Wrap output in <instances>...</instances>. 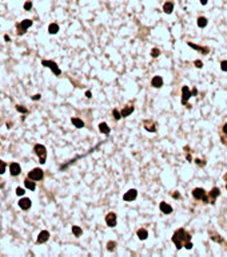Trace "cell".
<instances>
[{"label":"cell","mask_w":227,"mask_h":257,"mask_svg":"<svg viewBox=\"0 0 227 257\" xmlns=\"http://www.w3.org/2000/svg\"><path fill=\"white\" fill-rule=\"evenodd\" d=\"M71 122H72V125L75 127H77V128H83V127H84V122H83L80 118L74 117V118H71Z\"/></svg>","instance_id":"44dd1931"},{"label":"cell","mask_w":227,"mask_h":257,"mask_svg":"<svg viewBox=\"0 0 227 257\" xmlns=\"http://www.w3.org/2000/svg\"><path fill=\"white\" fill-rule=\"evenodd\" d=\"M23 7H24V10H25V11H30L31 8H32V1H30V0H27V1L24 3V5H23Z\"/></svg>","instance_id":"d6a6232c"},{"label":"cell","mask_w":227,"mask_h":257,"mask_svg":"<svg viewBox=\"0 0 227 257\" xmlns=\"http://www.w3.org/2000/svg\"><path fill=\"white\" fill-rule=\"evenodd\" d=\"M40 98H42V95H40V94H36V95L32 96V101H39Z\"/></svg>","instance_id":"ab89813d"},{"label":"cell","mask_w":227,"mask_h":257,"mask_svg":"<svg viewBox=\"0 0 227 257\" xmlns=\"http://www.w3.org/2000/svg\"><path fill=\"white\" fill-rule=\"evenodd\" d=\"M172 197H174L175 199H179V198H180V194H179V192H174V193H172Z\"/></svg>","instance_id":"f35d334b"},{"label":"cell","mask_w":227,"mask_h":257,"mask_svg":"<svg viewBox=\"0 0 227 257\" xmlns=\"http://www.w3.org/2000/svg\"><path fill=\"white\" fill-rule=\"evenodd\" d=\"M226 189H227V182H226Z\"/></svg>","instance_id":"7dc6e473"},{"label":"cell","mask_w":227,"mask_h":257,"mask_svg":"<svg viewBox=\"0 0 227 257\" xmlns=\"http://www.w3.org/2000/svg\"><path fill=\"white\" fill-rule=\"evenodd\" d=\"M132 111H134V107L132 106H124V107L122 108V111H120V113H122V117L124 118V117H128L130 114H132Z\"/></svg>","instance_id":"603a6c76"},{"label":"cell","mask_w":227,"mask_h":257,"mask_svg":"<svg viewBox=\"0 0 227 257\" xmlns=\"http://www.w3.org/2000/svg\"><path fill=\"white\" fill-rule=\"evenodd\" d=\"M116 221H118V217L114 212H110L107 216H106V224H107L110 228L116 226Z\"/></svg>","instance_id":"ba28073f"},{"label":"cell","mask_w":227,"mask_h":257,"mask_svg":"<svg viewBox=\"0 0 227 257\" xmlns=\"http://www.w3.org/2000/svg\"><path fill=\"white\" fill-rule=\"evenodd\" d=\"M112 115H114V118H115V119H120V118H123V117H122V113H120V111L118 110V108H114V110H112Z\"/></svg>","instance_id":"f1b7e54d"},{"label":"cell","mask_w":227,"mask_h":257,"mask_svg":"<svg viewBox=\"0 0 227 257\" xmlns=\"http://www.w3.org/2000/svg\"><path fill=\"white\" fill-rule=\"evenodd\" d=\"M5 169H7V164H5L4 161H1V159H0V176H1V174H4Z\"/></svg>","instance_id":"4dcf8cb0"},{"label":"cell","mask_w":227,"mask_h":257,"mask_svg":"<svg viewBox=\"0 0 227 257\" xmlns=\"http://www.w3.org/2000/svg\"><path fill=\"white\" fill-rule=\"evenodd\" d=\"M159 209L162 210L163 214H170V213H172V206H171V205H168L167 202H160V204H159Z\"/></svg>","instance_id":"9a60e30c"},{"label":"cell","mask_w":227,"mask_h":257,"mask_svg":"<svg viewBox=\"0 0 227 257\" xmlns=\"http://www.w3.org/2000/svg\"><path fill=\"white\" fill-rule=\"evenodd\" d=\"M4 40H5V42H11V38H10L8 35H4Z\"/></svg>","instance_id":"7bdbcfd3"},{"label":"cell","mask_w":227,"mask_h":257,"mask_svg":"<svg viewBox=\"0 0 227 257\" xmlns=\"http://www.w3.org/2000/svg\"><path fill=\"white\" fill-rule=\"evenodd\" d=\"M18 204H19V208L23 210H28V209H31V206H32V202H31L30 198H22Z\"/></svg>","instance_id":"7c38bea8"},{"label":"cell","mask_w":227,"mask_h":257,"mask_svg":"<svg viewBox=\"0 0 227 257\" xmlns=\"http://www.w3.org/2000/svg\"><path fill=\"white\" fill-rule=\"evenodd\" d=\"M226 245H227V244H226Z\"/></svg>","instance_id":"c3c4849f"},{"label":"cell","mask_w":227,"mask_h":257,"mask_svg":"<svg viewBox=\"0 0 227 257\" xmlns=\"http://www.w3.org/2000/svg\"><path fill=\"white\" fill-rule=\"evenodd\" d=\"M191 93H192V95H196V94H198V90H196V88H192Z\"/></svg>","instance_id":"f6af8a7d"},{"label":"cell","mask_w":227,"mask_h":257,"mask_svg":"<svg viewBox=\"0 0 227 257\" xmlns=\"http://www.w3.org/2000/svg\"><path fill=\"white\" fill-rule=\"evenodd\" d=\"M192 197H194L196 201H203L205 204H211L208 193L206 192L205 189H202V188H195V189L192 190Z\"/></svg>","instance_id":"7a4b0ae2"},{"label":"cell","mask_w":227,"mask_h":257,"mask_svg":"<svg viewBox=\"0 0 227 257\" xmlns=\"http://www.w3.org/2000/svg\"><path fill=\"white\" fill-rule=\"evenodd\" d=\"M136 197H138V190L136 189H130L128 192L124 193L123 199H124V201H135Z\"/></svg>","instance_id":"30bf717a"},{"label":"cell","mask_w":227,"mask_h":257,"mask_svg":"<svg viewBox=\"0 0 227 257\" xmlns=\"http://www.w3.org/2000/svg\"><path fill=\"white\" fill-rule=\"evenodd\" d=\"M185 248H186V249H191V248H192V242H191V241L186 242V244H185Z\"/></svg>","instance_id":"74e56055"},{"label":"cell","mask_w":227,"mask_h":257,"mask_svg":"<svg viewBox=\"0 0 227 257\" xmlns=\"http://www.w3.org/2000/svg\"><path fill=\"white\" fill-rule=\"evenodd\" d=\"M136 236H138V238H139V240H146L148 237L147 229H143V228H142V229H139L136 232Z\"/></svg>","instance_id":"cb8c5ba5"},{"label":"cell","mask_w":227,"mask_h":257,"mask_svg":"<svg viewBox=\"0 0 227 257\" xmlns=\"http://www.w3.org/2000/svg\"><path fill=\"white\" fill-rule=\"evenodd\" d=\"M43 177H44V173H43L42 169H39V167H35V169H32L28 173V178L33 179V181H42Z\"/></svg>","instance_id":"8992f818"},{"label":"cell","mask_w":227,"mask_h":257,"mask_svg":"<svg viewBox=\"0 0 227 257\" xmlns=\"http://www.w3.org/2000/svg\"><path fill=\"white\" fill-rule=\"evenodd\" d=\"M192 96V93L190 91V88L187 86H183L182 87V105H187L188 99Z\"/></svg>","instance_id":"52a82bcc"},{"label":"cell","mask_w":227,"mask_h":257,"mask_svg":"<svg viewBox=\"0 0 227 257\" xmlns=\"http://www.w3.org/2000/svg\"><path fill=\"white\" fill-rule=\"evenodd\" d=\"M195 164H198V165H199V166H203V165H206V161L203 162L202 159H195Z\"/></svg>","instance_id":"8d00e7d4"},{"label":"cell","mask_w":227,"mask_h":257,"mask_svg":"<svg viewBox=\"0 0 227 257\" xmlns=\"http://www.w3.org/2000/svg\"><path fill=\"white\" fill-rule=\"evenodd\" d=\"M194 64H195V67H196V68H202V67H203L202 61H199V59H198V61H195V62H194Z\"/></svg>","instance_id":"d590c367"},{"label":"cell","mask_w":227,"mask_h":257,"mask_svg":"<svg viewBox=\"0 0 227 257\" xmlns=\"http://www.w3.org/2000/svg\"><path fill=\"white\" fill-rule=\"evenodd\" d=\"M223 179H225V181H226V182H227V173H226V174H225V176H223Z\"/></svg>","instance_id":"bcb514c9"},{"label":"cell","mask_w":227,"mask_h":257,"mask_svg":"<svg viewBox=\"0 0 227 257\" xmlns=\"http://www.w3.org/2000/svg\"><path fill=\"white\" fill-rule=\"evenodd\" d=\"M99 130H100V133H103V134H110V127H108V125L106 123V122H102V123L99 125Z\"/></svg>","instance_id":"484cf974"},{"label":"cell","mask_w":227,"mask_h":257,"mask_svg":"<svg viewBox=\"0 0 227 257\" xmlns=\"http://www.w3.org/2000/svg\"><path fill=\"white\" fill-rule=\"evenodd\" d=\"M159 55H160V50H159V48H152V50H151V56H152V58H158Z\"/></svg>","instance_id":"1f68e13d"},{"label":"cell","mask_w":227,"mask_h":257,"mask_svg":"<svg viewBox=\"0 0 227 257\" xmlns=\"http://www.w3.org/2000/svg\"><path fill=\"white\" fill-rule=\"evenodd\" d=\"M24 186L27 188L28 190H35L36 189V184H35V181H33V179H31V178H25V181H24Z\"/></svg>","instance_id":"e0dca14e"},{"label":"cell","mask_w":227,"mask_h":257,"mask_svg":"<svg viewBox=\"0 0 227 257\" xmlns=\"http://www.w3.org/2000/svg\"><path fill=\"white\" fill-rule=\"evenodd\" d=\"M86 96H87V98H92V94H91V91H86Z\"/></svg>","instance_id":"60d3db41"},{"label":"cell","mask_w":227,"mask_h":257,"mask_svg":"<svg viewBox=\"0 0 227 257\" xmlns=\"http://www.w3.org/2000/svg\"><path fill=\"white\" fill-rule=\"evenodd\" d=\"M48 240H50V232H48V230H42V232L39 233L36 242H38V244H44V242H47Z\"/></svg>","instance_id":"8fae6325"},{"label":"cell","mask_w":227,"mask_h":257,"mask_svg":"<svg viewBox=\"0 0 227 257\" xmlns=\"http://www.w3.org/2000/svg\"><path fill=\"white\" fill-rule=\"evenodd\" d=\"M187 44H188L191 48H194V50L203 52L205 55H207V54L210 52V48H208V47H200V46H196V44H194V43H191V42H187Z\"/></svg>","instance_id":"2e32d148"},{"label":"cell","mask_w":227,"mask_h":257,"mask_svg":"<svg viewBox=\"0 0 227 257\" xmlns=\"http://www.w3.org/2000/svg\"><path fill=\"white\" fill-rule=\"evenodd\" d=\"M42 64L44 66V67L51 68V71H52V72L55 74L56 76H60V75H62V70H60L59 66H57L54 61H42Z\"/></svg>","instance_id":"5b68a950"},{"label":"cell","mask_w":227,"mask_h":257,"mask_svg":"<svg viewBox=\"0 0 227 257\" xmlns=\"http://www.w3.org/2000/svg\"><path fill=\"white\" fill-rule=\"evenodd\" d=\"M220 196V189L219 188H212L211 192L208 193V197H210V201H211V205L215 204V199Z\"/></svg>","instance_id":"4fadbf2b"},{"label":"cell","mask_w":227,"mask_h":257,"mask_svg":"<svg viewBox=\"0 0 227 257\" xmlns=\"http://www.w3.org/2000/svg\"><path fill=\"white\" fill-rule=\"evenodd\" d=\"M222 128H223V133H225L226 135H227V123L223 125V127H222Z\"/></svg>","instance_id":"b9f144b4"},{"label":"cell","mask_w":227,"mask_h":257,"mask_svg":"<svg viewBox=\"0 0 227 257\" xmlns=\"http://www.w3.org/2000/svg\"><path fill=\"white\" fill-rule=\"evenodd\" d=\"M144 128L147 131H151V133H155V131H156V126H155V123L151 121H144Z\"/></svg>","instance_id":"ffe728a7"},{"label":"cell","mask_w":227,"mask_h":257,"mask_svg":"<svg viewBox=\"0 0 227 257\" xmlns=\"http://www.w3.org/2000/svg\"><path fill=\"white\" fill-rule=\"evenodd\" d=\"M33 153L39 157L40 164L44 165L45 161H47V149H45L44 145H39V143L35 145V146H33Z\"/></svg>","instance_id":"3957f363"},{"label":"cell","mask_w":227,"mask_h":257,"mask_svg":"<svg viewBox=\"0 0 227 257\" xmlns=\"http://www.w3.org/2000/svg\"><path fill=\"white\" fill-rule=\"evenodd\" d=\"M115 247H116V242H115V241H108L107 242V249L110 250V252H114Z\"/></svg>","instance_id":"83f0119b"},{"label":"cell","mask_w":227,"mask_h":257,"mask_svg":"<svg viewBox=\"0 0 227 257\" xmlns=\"http://www.w3.org/2000/svg\"><path fill=\"white\" fill-rule=\"evenodd\" d=\"M72 233H74V236L80 237V236L83 235V230H82V228H80V226H77V225H74V226H72Z\"/></svg>","instance_id":"4316f807"},{"label":"cell","mask_w":227,"mask_h":257,"mask_svg":"<svg viewBox=\"0 0 227 257\" xmlns=\"http://www.w3.org/2000/svg\"><path fill=\"white\" fill-rule=\"evenodd\" d=\"M151 86H152V87H155V88H160V87H162V86H163L162 76H159V75L154 76V78L151 79Z\"/></svg>","instance_id":"5bb4252c"},{"label":"cell","mask_w":227,"mask_h":257,"mask_svg":"<svg viewBox=\"0 0 227 257\" xmlns=\"http://www.w3.org/2000/svg\"><path fill=\"white\" fill-rule=\"evenodd\" d=\"M57 32H59V24H57V23H51V24L48 25V34L55 35Z\"/></svg>","instance_id":"d6986e66"},{"label":"cell","mask_w":227,"mask_h":257,"mask_svg":"<svg viewBox=\"0 0 227 257\" xmlns=\"http://www.w3.org/2000/svg\"><path fill=\"white\" fill-rule=\"evenodd\" d=\"M16 110L19 111V113H22V114H25V113H28V108H25L24 106H22V105H16Z\"/></svg>","instance_id":"f546056e"},{"label":"cell","mask_w":227,"mask_h":257,"mask_svg":"<svg viewBox=\"0 0 227 257\" xmlns=\"http://www.w3.org/2000/svg\"><path fill=\"white\" fill-rule=\"evenodd\" d=\"M207 3H208V0H200V4L202 5H206Z\"/></svg>","instance_id":"ee69618b"},{"label":"cell","mask_w":227,"mask_h":257,"mask_svg":"<svg viewBox=\"0 0 227 257\" xmlns=\"http://www.w3.org/2000/svg\"><path fill=\"white\" fill-rule=\"evenodd\" d=\"M210 238L212 240V241H215V242H219V244H222L223 242V238L220 237L218 233H215V232H212V230H210Z\"/></svg>","instance_id":"7402d4cb"},{"label":"cell","mask_w":227,"mask_h":257,"mask_svg":"<svg viewBox=\"0 0 227 257\" xmlns=\"http://www.w3.org/2000/svg\"><path fill=\"white\" fill-rule=\"evenodd\" d=\"M163 11H164L167 15L172 13V11H174V3L172 1H166L164 4H163Z\"/></svg>","instance_id":"ac0fdd59"},{"label":"cell","mask_w":227,"mask_h":257,"mask_svg":"<svg viewBox=\"0 0 227 257\" xmlns=\"http://www.w3.org/2000/svg\"><path fill=\"white\" fill-rule=\"evenodd\" d=\"M220 68H222V71H227V61L220 62Z\"/></svg>","instance_id":"836d02e7"},{"label":"cell","mask_w":227,"mask_h":257,"mask_svg":"<svg viewBox=\"0 0 227 257\" xmlns=\"http://www.w3.org/2000/svg\"><path fill=\"white\" fill-rule=\"evenodd\" d=\"M24 193H25L24 189H22V188H16V196H20V197H22Z\"/></svg>","instance_id":"e575fe53"},{"label":"cell","mask_w":227,"mask_h":257,"mask_svg":"<svg viewBox=\"0 0 227 257\" xmlns=\"http://www.w3.org/2000/svg\"><path fill=\"white\" fill-rule=\"evenodd\" d=\"M33 24V22L32 20H30V19H24L23 22H20L16 24V30H18V35H24L25 34V31L28 30V28L31 27V25Z\"/></svg>","instance_id":"277c9868"},{"label":"cell","mask_w":227,"mask_h":257,"mask_svg":"<svg viewBox=\"0 0 227 257\" xmlns=\"http://www.w3.org/2000/svg\"><path fill=\"white\" fill-rule=\"evenodd\" d=\"M172 242L175 244V247H176V249H182L183 247H185L186 242L191 241V235L187 232V230H185L183 228H180V229L175 230V233L172 235Z\"/></svg>","instance_id":"6da1fadb"},{"label":"cell","mask_w":227,"mask_h":257,"mask_svg":"<svg viewBox=\"0 0 227 257\" xmlns=\"http://www.w3.org/2000/svg\"><path fill=\"white\" fill-rule=\"evenodd\" d=\"M10 173L12 177H16L22 173V167H20V165L18 162H11L10 164Z\"/></svg>","instance_id":"9c48e42d"},{"label":"cell","mask_w":227,"mask_h":257,"mask_svg":"<svg viewBox=\"0 0 227 257\" xmlns=\"http://www.w3.org/2000/svg\"><path fill=\"white\" fill-rule=\"evenodd\" d=\"M207 24H208L207 18H205V16H200V18H198V27H199V28H205Z\"/></svg>","instance_id":"d4e9b609"}]
</instances>
